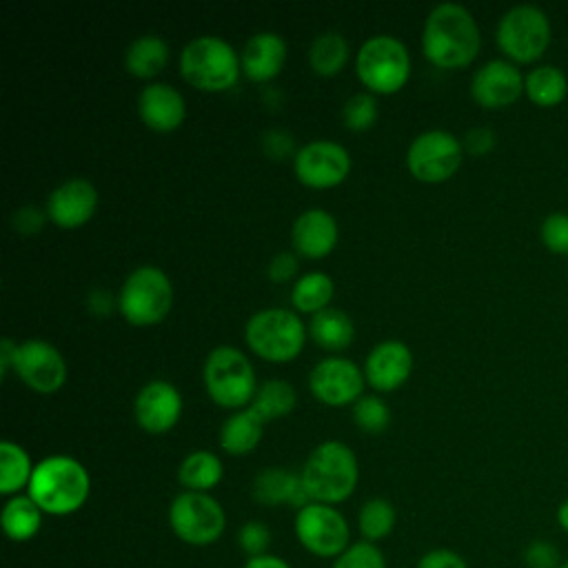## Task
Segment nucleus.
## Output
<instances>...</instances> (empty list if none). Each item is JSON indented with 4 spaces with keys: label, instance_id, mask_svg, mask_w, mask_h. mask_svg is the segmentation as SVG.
I'll use <instances>...</instances> for the list:
<instances>
[{
    "label": "nucleus",
    "instance_id": "6",
    "mask_svg": "<svg viewBox=\"0 0 568 568\" xmlns=\"http://www.w3.org/2000/svg\"><path fill=\"white\" fill-rule=\"evenodd\" d=\"M244 337L260 357L271 362H288L304 346V324L293 311L271 306L248 317Z\"/></svg>",
    "mask_w": 568,
    "mask_h": 568
},
{
    "label": "nucleus",
    "instance_id": "29",
    "mask_svg": "<svg viewBox=\"0 0 568 568\" xmlns=\"http://www.w3.org/2000/svg\"><path fill=\"white\" fill-rule=\"evenodd\" d=\"M222 462L211 450H193L189 453L180 468H178V481L186 490L206 493L209 488L217 486L222 479Z\"/></svg>",
    "mask_w": 568,
    "mask_h": 568
},
{
    "label": "nucleus",
    "instance_id": "36",
    "mask_svg": "<svg viewBox=\"0 0 568 568\" xmlns=\"http://www.w3.org/2000/svg\"><path fill=\"white\" fill-rule=\"evenodd\" d=\"M353 419L362 430L379 433L386 428L390 413L384 399H379L377 395H364V397H357L353 406Z\"/></svg>",
    "mask_w": 568,
    "mask_h": 568
},
{
    "label": "nucleus",
    "instance_id": "22",
    "mask_svg": "<svg viewBox=\"0 0 568 568\" xmlns=\"http://www.w3.org/2000/svg\"><path fill=\"white\" fill-rule=\"evenodd\" d=\"M286 60V42L275 31L253 33L240 53V67L251 80L273 78Z\"/></svg>",
    "mask_w": 568,
    "mask_h": 568
},
{
    "label": "nucleus",
    "instance_id": "17",
    "mask_svg": "<svg viewBox=\"0 0 568 568\" xmlns=\"http://www.w3.org/2000/svg\"><path fill=\"white\" fill-rule=\"evenodd\" d=\"M182 410V397L171 382L153 379L144 384L133 399L135 422L149 433L169 430Z\"/></svg>",
    "mask_w": 568,
    "mask_h": 568
},
{
    "label": "nucleus",
    "instance_id": "34",
    "mask_svg": "<svg viewBox=\"0 0 568 568\" xmlns=\"http://www.w3.org/2000/svg\"><path fill=\"white\" fill-rule=\"evenodd\" d=\"M331 297H333V280L322 271L304 273L293 284V291H291V302L295 304V308L306 313H317L326 308Z\"/></svg>",
    "mask_w": 568,
    "mask_h": 568
},
{
    "label": "nucleus",
    "instance_id": "18",
    "mask_svg": "<svg viewBox=\"0 0 568 568\" xmlns=\"http://www.w3.org/2000/svg\"><path fill=\"white\" fill-rule=\"evenodd\" d=\"M98 204L95 186L84 178H69L47 197V215L60 226L84 224Z\"/></svg>",
    "mask_w": 568,
    "mask_h": 568
},
{
    "label": "nucleus",
    "instance_id": "19",
    "mask_svg": "<svg viewBox=\"0 0 568 568\" xmlns=\"http://www.w3.org/2000/svg\"><path fill=\"white\" fill-rule=\"evenodd\" d=\"M410 368V348L399 339H386L373 346L366 355L364 377L377 390H393L408 377Z\"/></svg>",
    "mask_w": 568,
    "mask_h": 568
},
{
    "label": "nucleus",
    "instance_id": "16",
    "mask_svg": "<svg viewBox=\"0 0 568 568\" xmlns=\"http://www.w3.org/2000/svg\"><path fill=\"white\" fill-rule=\"evenodd\" d=\"M308 386L324 404H348L364 386V373L346 357H324L308 373Z\"/></svg>",
    "mask_w": 568,
    "mask_h": 568
},
{
    "label": "nucleus",
    "instance_id": "37",
    "mask_svg": "<svg viewBox=\"0 0 568 568\" xmlns=\"http://www.w3.org/2000/svg\"><path fill=\"white\" fill-rule=\"evenodd\" d=\"M342 118H344L348 129H355V131L368 129L375 122V118H377V100L371 93H366V91L353 93L344 102Z\"/></svg>",
    "mask_w": 568,
    "mask_h": 568
},
{
    "label": "nucleus",
    "instance_id": "38",
    "mask_svg": "<svg viewBox=\"0 0 568 568\" xmlns=\"http://www.w3.org/2000/svg\"><path fill=\"white\" fill-rule=\"evenodd\" d=\"M539 240L552 255H568V213L552 211L541 220Z\"/></svg>",
    "mask_w": 568,
    "mask_h": 568
},
{
    "label": "nucleus",
    "instance_id": "46",
    "mask_svg": "<svg viewBox=\"0 0 568 568\" xmlns=\"http://www.w3.org/2000/svg\"><path fill=\"white\" fill-rule=\"evenodd\" d=\"M16 351H18V344L11 337H2V342H0V371H2V375L7 373L9 366L13 368Z\"/></svg>",
    "mask_w": 568,
    "mask_h": 568
},
{
    "label": "nucleus",
    "instance_id": "43",
    "mask_svg": "<svg viewBox=\"0 0 568 568\" xmlns=\"http://www.w3.org/2000/svg\"><path fill=\"white\" fill-rule=\"evenodd\" d=\"M295 268H297L295 255L288 253V251H280V253L271 260V264H268V277H271L273 282H284V280H288V277L295 273Z\"/></svg>",
    "mask_w": 568,
    "mask_h": 568
},
{
    "label": "nucleus",
    "instance_id": "12",
    "mask_svg": "<svg viewBox=\"0 0 568 568\" xmlns=\"http://www.w3.org/2000/svg\"><path fill=\"white\" fill-rule=\"evenodd\" d=\"M464 146L446 129H428L413 138L406 151L408 171L422 182L448 180L462 164Z\"/></svg>",
    "mask_w": 568,
    "mask_h": 568
},
{
    "label": "nucleus",
    "instance_id": "31",
    "mask_svg": "<svg viewBox=\"0 0 568 568\" xmlns=\"http://www.w3.org/2000/svg\"><path fill=\"white\" fill-rule=\"evenodd\" d=\"M348 58V42L339 31H324L315 36L308 49L311 67L322 75L337 73Z\"/></svg>",
    "mask_w": 568,
    "mask_h": 568
},
{
    "label": "nucleus",
    "instance_id": "8",
    "mask_svg": "<svg viewBox=\"0 0 568 568\" xmlns=\"http://www.w3.org/2000/svg\"><path fill=\"white\" fill-rule=\"evenodd\" d=\"M206 393L220 406L237 408L255 395V373L248 357L235 346H215L204 362Z\"/></svg>",
    "mask_w": 568,
    "mask_h": 568
},
{
    "label": "nucleus",
    "instance_id": "47",
    "mask_svg": "<svg viewBox=\"0 0 568 568\" xmlns=\"http://www.w3.org/2000/svg\"><path fill=\"white\" fill-rule=\"evenodd\" d=\"M555 517H557V524H559V528L568 535V499H564L559 506H557V513H555Z\"/></svg>",
    "mask_w": 568,
    "mask_h": 568
},
{
    "label": "nucleus",
    "instance_id": "25",
    "mask_svg": "<svg viewBox=\"0 0 568 568\" xmlns=\"http://www.w3.org/2000/svg\"><path fill=\"white\" fill-rule=\"evenodd\" d=\"M264 419L248 406L244 410L231 413L220 428V444L231 455L251 453L262 437Z\"/></svg>",
    "mask_w": 568,
    "mask_h": 568
},
{
    "label": "nucleus",
    "instance_id": "27",
    "mask_svg": "<svg viewBox=\"0 0 568 568\" xmlns=\"http://www.w3.org/2000/svg\"><path fill=\"white\" fill-rule=\"evenodd\" d=\"M169 60V44L158 33H144L129 42L124 51L126 69L138 78L155 75Z\"/></svg>",
    "mask_w": 568,
    "mask_h": 568
},
{
    "label": "nucleus",
    "instance_id": "15",
    "mask_svg": "<svg viewBox=\"0 0 568 568\" xmlns=\"http://www.w3.org/2000/svg\"><path fill=\"white\" fill-rule=\"evenodd\" d=\"M470 95L486 109H504L524 95V75L510 60H488L470 78Z\"/></svg>",
    "mask_w": 568,
    "mask_h": 568
},
{
    "label": "nucleus",
    "instance_id": "7",
    "mask_svg": "<svg viewBox=\"0 0 568 568\" xmlns=\"http://www.w3.org/2000/svg\"><path fill=\"white\" fill-rule=\"evenodd\" d=\"M169 526L173 535L189 546H211L226 528L222 504L209 493L182 490L171 499Z\"/></svg>",
    "mask_w": 568,
    "mask_h": 568
},
{
    "label": "nucleus",
    "instance_id": "35",
    "mask_svg": "<svg viewBox=\"0 0 568 568\" xmlns=\"http://www.w3.org/2000/svg\"><path fill=\"white\" fill-rule=\"evenodd\" d=\"M331 568H386V557L373 541H351V546L333 559Z\"/></svg>",
    "mask_w": 568,
    "mask_h": 568
},
{
    "label": "nucleus",
    "instance_id": "30",
    "mask_svg": "<svg viewBox=\"0 0 568 568\" xmlns=\"http://www.w3.org/2000/svg\"><path fill=\"white\" fill-rule=\"evenodd\" d=\"M33 475L31 459L20 444L4 439L0 444V493L2 495H20L18 490L29 486Z\"/></svg>",
    "mask_w": 568,
    "mask_h": 568
},
{
    "label": "nucleus",
    "instance_id": "10",
    "mask_svg": "<svg viewBox=\"0 0 568 568\" xmlns=\"http://www.w3.org/2000/svg\"><path fill=\"white\" fill-rule=\"evenodd\" d=\"M359 80L379 93L397 91L410 71V58L404 42L388 33L371 36L362 42L355 60Z\"/></svg>",
    "mask_w": 568,
    "mask_h": 568
},
{
    "label": "nucleus",
    "instance_id": "32",
    "mask_svg": "<svg viewBox=\"0 0 568 568\" xmlns=\"http://www.w3.org/2000/svg\"><path fill=\"white\" fill-rule=\"evenodd\" d=\"M295 406V388L284 379H266L257 386L251 408L266 422L291 413Z\"/></svg>",
    "mask_w": 568,
    "mask_h": 568
},
{
    "label": "nucleus",
    "instance_id": "44",
    "mask_svg": "<svg viewBox=\"0 0 568 568\" xmlns=\"http://www.w3.org/2000/svg\"><path fill=\"white\" fill-rule=\"evenodd\" d=\"M13 224L22 233H33L42 226V213L36 206H22L13 213Z\"/></svg>",
    "mask_w": 568,
    "mask_h": 568
},
{
    "label": "nucleus",
    "instance_id": "39",
    "mask_svg": "<svg viewBox=\"0 0 568 568\" xmlns=\"http://www.w3.org/2000/svg\"><path fill=\"white\" fill-rule=\"evenodd\" d=\"M237 546L246 555V559L266 555L268 546H271V530H268V526L264 521H257V519L244 521L240 526V530H237Z\"/></svg>",
    "mask_w": 568,
    "mask_h": 568
},
{
    "label": "nucleus",
    "instance_id": "4",
    "mask_svg": "<svg viewBox=\"0 0 568 568\" xmlns=\"http://www.w3.org/2000/svg\"><path fill=\"white\" fill-rule=\"evenodd\" d=\"M495 40L513 64H532L552 40L550 18L537 4H515L499 18Z\"/></svg>",
    "mask_w": 568,
    "mask_h": 568
},
{
    "label": "nucleus",
    "instance_id": "5",
    "mask_svg": "<svg viewBox=\"0 0 568 568\" xmlns=\"http://www.w3.org/2000/svg\"><path fill=\"white\" fill-rule=\"evenodd\" d=\"M182 75L206 91H222L237 80L240 58L220 36H197L180 53Z\"/></svg>",
    "mask_w": 568,
    "mask_h": 568
},
{
    "label": "nucleus",
    "instance_id": "26",
    "mask_svg": "<svg viewBox=\"0 0 568 568\" xmlns=\"http://www.w3.org/2000/svg\"><path fill=\"white\" fill-rule=\"evenodd\" d=\"M42 510L29 495H13L2 506V530L11 541H29L40 532Z\"/></svg>",
    "mask_w": 568,
    "mask_h": 568
},
{
    "label": "nucleus",
    "instance_id": "42",
    "mask_svg": "<svg viewBox=\"0 0 568 568\" xmlns=\"http://www.w3.org/2000/svg\"><path fill=\"white\" fill-rule=\"evenodd\" d=\"M495 142H497V138L490 126H473L466 131L462 146L475 155H484V153L493 151Z\"/></svg>",
    "mask_w": 568,
    "mask_h": 568
},
{
    "label": "nucleus",
    "instance_id": "9",
    "mask_svg": "<svg viewBox=\"0 0 568 568\" xmlns=\"http://www.w3.org/2000/svg\"><path fill=\"white\" fill-rule=\"evenodd\" d=\"M171 282L158 266L142 264L133 268L118 295V306L124 320L138 326L160 322L171 306Z\"/></svg>",
    "mask_w": 568,
    "mask_h": 568
},
{
    "label": "nucleus",
    "instance_id": "41",
    "mask_svg": "<svg viewBox=\"0 0 568 568\" xmlns=\"http://www.w3.org/2000/svg\"><path fill=\"white\" fill-rule=\"evenodd\" d=\"M415 568H468V561L450 548H433L419 557Z\"/></svg>",
    "mask_w": 568,
    "mask_h": 568
},
{
    "label": "nucleus",
    "instance_id": "14",
    "mask_svg": "<svg viewBox=\"0 0 568 568\" xmlns=\"http://www.w3.org/2000/svg\"><path fill=\"white\" fill-rule=\"evenodd\" d=\"M13 371L38 393H53L67 377V366L60 351L44 339H27L18 344Z\"/></svg>",
    "mask_w": 568,
    "mask_h": 568
},
{
    "label": "nucleus",
    "instance_id": "3",
    "mask_svg": "<svg viewBox=\"0 0 568 568\" xmlns=\"http://www.w3.org/2000/svg\"><path fill=\"white\" fill-rule=\"evenodd\" d=\"M300 477L311 501L335 506L348 499L357 486L355 453L337 439L322 442L308 453Z\"/></svg>",
    "mask_w": 568,
    "mask_h": 568
},
{
    "label": "nucleus",
    "instance_id": "24",
    "mask_svg": "<svg viewBox=\"0 0 568 568\" xmlns=\"http://www.w3.org/2000/svg\"><path fill=\"white\" fill-rule=\"evenodd\" d=\"M524 93L541 109L559 106L568 95V78L555 64H537L524 75Z\"/></svg>",
    "mask_w": 568,
    "mask_h": 568
},
{
    "label": "nucleus",
    "instance_id": "20",
    "mask_svg": "<svg viewBox=\"0 0 568 568\" xmlns=\"http://www.w3.org/2000/svg\"><path fill=\"white\" fill-rule=\"evenodd\" d=\"M138 113L155 131H171L184 118V98L169 82H151L138 95Z\"/></svg>",
    "mask_w": 568,
    "mask_h": 568
},
{
    "label": "nucleus",
    "instance_id": "1",
    "mask_svg": "<svg viewBox=\"0 0 568 568\" xmlns=\"http://www.w3.org/2000/svg\"><path fill=\"white\" fill-rule=\"evenodd\" d=\"M479 44V27L464 4L439 2L430 9L422 31V49L433 64L444 69L464 67L475 60Z\"/></svg>",
    "mask_w": 568,
    "mask_h": 568
},
{
    "label": "nucleus",
    "instance_id": "2",
    "mask_svg": "<svg viewBox=\"0 0 568 568\" xmlns=\"http://www.w3.org/2000/svg\"><path fill=\"white\" fill-rule=\"evenodd\" d=\"M91 479L87 468L69 455H49L33 466L27 495L47 515H71L89 497Z\"/></svg>",
    "mask_w": 568,
    "mask_h": 568
},
{
    "label": "nucleus",
    "instance_id": "28",
    "mask_svg": "<svg viewBox=\"0 0 568 568\" xmlns=\"http://www.w3.org/2000/svg\"><path fill=\"white\" fill-rule=\"evenodd\" d=\"M308 328H311V337L328 351H339L348 346L355 333L351 317L342 308H333V306H326L313 313Z\"/></svg>",
    "mask_w": 568,
    "mask_h": 568
},
{
    "label": "nucleus",
    "instance_id": "40",
    "mask_svg": "<svg viewBox=\"0 0 568 568\" xmlns=\"http://www.w3.org/2000/svg\"><path fill=\"white\" fill-rule=\"evenodd\" d=\"M526 568H561V550L550 539H532L524 548Z\"/></svg>",
    "mask_w": 568,
    "mask_h": 568
},
{
    "label": "nucleus",
    "instance_id": "48",
    "mask_svg": "<svg viewBox=\"0 0 568 568\" xmlns=\"http://www.w3.org/2000/svg\"><path fill=\"white\" fill-rule=\"evenodd\" d=\"M561 568H568V559H564V564H561Z\"/></svg>",
    "mask_w": 568,
    "mask_h": 568
},
{
    "label": "nucleus",
    "instance_id": "33",
    "mask_svg": "<svg viewBox=\"0 0 568 568\" xmlns=\"http://www.w3.org/2000/svg\"><path fill=\"white\" fill-rule=\"evenodd\" d=\"M395 506L384 497H371L362 504L357 513V528L362 532V539L366 541H379L388 537L395 528Z\"/></svg>",
    "mask_w": 568,
    "mask_h": 568
},
{
    "label": "nucleus",
    "instance_id": "45",
    "mask_svg": "<svg viewBox=\"0 0 568 568\" xmlns=\"http://www.w3.org/2000/svg\"><path fill=\"white\" fill-rule=\"evenodd\" d=\"M242 568H291L288 561H284L282 557L273 555V552H266V555H260V557H251L244 561Z\"/></svg>",
    "mask_w": 568,
    "mask_h": 568
},
{
    "label": "nucleus",
    "instance_id": "23",
    "mask_svg": "<svg viewBox=\"0 0 568 568\" xmlns=\"http://www.w3.org/2000/svg\"><path fill=\"white\" fill-rule=\"evenodd\" d=\"M255 501L264 506H280L288 504L293 508H304L311 504L308 493L304 490L300 473L286 470V468H264L255 475L253 488H251Z\"/></svg>",
    "mask_w": 568,
    "mask_h": 568
},
{
    "label": "nucleus",
    "instance_id": "11",
    "mask_svg": "<svg viewBox=\"0 0 568 568\" xmlns=\"http://www.w3.org/2000/svg\"><path fill=\"white\" fill-rule=\"evenodd\" d=\"M300 546L322 559H335L351 546V528L346 517L328 504L311 501L295 513L293 521Z\"/></svg>",
    "mask_w": 568,
    "mask_h": 568
},
{
    "label": "nucleus",
    "instance_id": "13",
    "mask_svg": "<svg viewBox=\"0 0 568 568\" xmlns=\"http://www.w3.org/2000/svg\"><path fill=\"white\" fill-rule=\"evenodd\" d=\"M297 178L308 186H333L351 169L348 151L333 140H311L302 144L293 160Z\"/></svg>",
    "mask_w": 568,
    "mask_h": 568
},
{
    "label": "nucleus",
    "instance_id": "21",
    "mask_svg": "<svg viewBox=\"0 0 568 568\" xmlns=\"http://www.w3.org/2000/svg\"><path fill=\"white\" fill-rule=\"evenodd\" d=\"M293 246L306 257H324L337 242V222L324 209H306L291 229Z\"/></svg>",
    "mask_w": 568,
    "mask_h": 568
}]
</instances>
